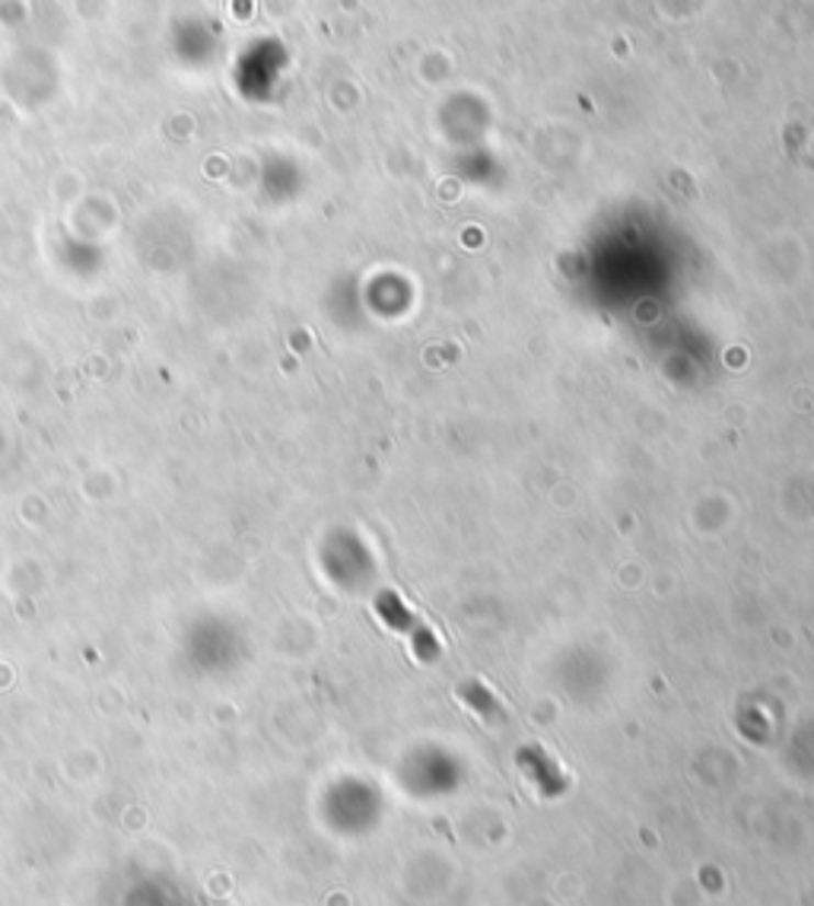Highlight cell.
<instances>
[{
  "label": "cell",
  "mask_w": 814,
  "mask_h": 906,
  "mask_svg": "<svg viewBox=\"0 0 814 906\" xmlns=\"http://www.w3.org/2000/svg\"><path fill=\"white\" fill-rule=\"evenodd\" d=\"M379 614L392 624V627H398V630H408V636L414 639V646H417V656H436V639H433V634L423 627L421 620L404 607V602L398 599V595H392V592H386L382 599H379Z\"/></svg>",
  "instance_id": "obj_1"
}]
</instances>
